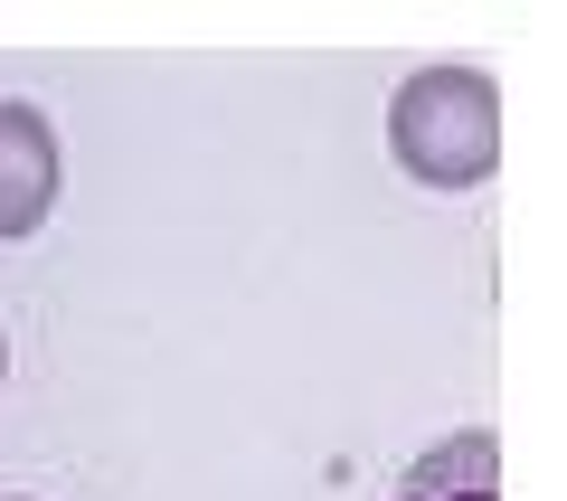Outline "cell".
I'll list each match as a JSON object with an SVG mask.
<instances>
[{
	"instance_id": "obj_1",
	"label": "cell",
	"mask_w": 567,
	"mask_h": 501,
	"mask_svg": "<svg viewBox=\"0 0 567 501\" xmlns=\"http://www.w3.org/2000/svg\"><path fill=\"white\" fill-rule=\"evenodd\" d=\"M388 152L425 190H483L502 171V85L483 67H416L388 95Z\"/></svg>"
},
{
	"instance_id": "obj_2",
	"label": "cell",
	"mask_w": 567,
	"mask_h": 501,
	"mask_svg": "<svg viewBox=\"0 0 567 501\" xmlns=\"http://www.w3.org/2000/svg\"><path fill=\"white\" fill-rule=\"evenodd\" d=\"M58 123L39 114L29 95H0V246H20L48 227L58 208Z\"/></svg>"
},
{
	"instance_id": "obj_4",
	"label": "cell",
	"mask_w": 567,
	"mask_h": 501,
	"mask_svg": "<svg viewBox=\"0 0 567 501\" xmlns=\"http://www.w3.org/2000/svg\"><path fill=\"white\" fill-rule=\"evenodd\" d=\"M0 379H10V331H0Z\"/></svg>"
},
{
	"instance_id": "obj_3",
	"label": "cell",
	"mask_w": 567,
	"mask_h": 501,
	"mask_svg": "<svg viewBox=\"0 0 567 501\" xmlns=\"http://www.w3.org/2000/svg\"><path fill=\"white\" fill-rule=\"evenodd\" d=\"M398 501H502V444L473 426V436H445L435 454L406 473Z\"/></svg>"
}]
</instances>
